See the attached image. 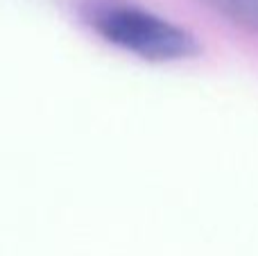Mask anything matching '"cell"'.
<instances>
[{
  "label": "cell",
  "instance_id": "cell-2",
  "mask_svg": "<svg viewBox=\"0 0 258 256\" xmlns=\"http://www.w3.org/2000/svg\"><path fill=\"white\" fill-rule=\"evenodd\" d=\"M202 3L224 21L258 34V0H202Z\"/></svg>",
  "mask_w": 258,
  "mask_h": 256
},
{
  "label": "cell",
  "instance_id": "cell-1",
  "mask_svg": "<svg viewBox=\"0 0 258 256\" xmlns=\"http://www.w3.org/2000/svg\"><path fill=\"white\" fill-rule=\"evenodd\" d=\"M84 21L102 41L145 61H181L200 50L188 30L132 3H91L84 9Z\"/></svg>",
  "mask_w": 258,
  "mask_h": 256
}]
</instances>
